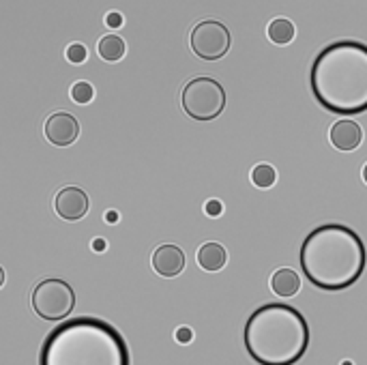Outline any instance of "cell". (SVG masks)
<instances>
[{"instance_id": "1", "label": "cell", "mask_w": 367, "mask_h": 365, "mask_svg": "<svg viewBox=\"0 0 367 365\" xmlns=\"http://www.w3.org/2000/svg\"><path fill=\"white\" fill-rule=\"evenodd\" d=\"M309 88L314 99L333 114L367 112V45L342 39L322 47L312 62Z\"/></svg>"}, {"instance_id": "2", "label": "cell", "mask_w": 367, "mask_h": 365, "mask_svg": "<svg viewBox=\"0 0 367 365\" xmlns=\"http://www.w3.org/2000/svg\"><path fill=\"white\" fill-rule=\"evenodd\" d=\"M301 271L316 288L340 292L359 281L367 264L361 236L344 224L314 228L301 245Z\"/></svg>"}, {"instance_id": "3", "label": "cell", "mask_w": 367, "mask_h": 365, "mask_svg": "<svg viewBox=\"0 0 367 365\" xmlns=\"http://www.w3.org/2000/svg\"><path fill=\"white\" fill-rule=\"evenodd\" d=\"M39 365H131L129 348L110 323L79 316L45 336Z\"/></svg>"}, {"instance_id": "4", "label": "cell", "mask_w": 367, "mask_h": 365, "mask_svg": "<svg viewBox=\"0 0 367 365\" xmlns=\"http://www.w3.org/2000/svg\"><path fill=\"white\" fill-rule=\"evenodd\" d=\"M243 342L258 365H294L307 353L309 325L290 305L266 303L247 318Z\"/></svg>"}, {"instance_id": "5", "label": "cell", "mask_w": 367, "mask_h": 365, "mask_svg": "<svg viewBox=\"0 0 367 365\" xmlns=\"http://www.w3.org/2000/svg\"><path fill=\"white\" fill-rule=\"evenodd\" d=\"M183 110L189 118L209 123L226 108V90L213 77H194L183 88Z\"/></svg>"}, {"instance_id": "6", "label": "cell", "mask_w": 367, "mask_h": 365, "mask_svg": "<svg viewBox=\"0 0 367 365\" xmlns=\"http://www.w3.org/2000/svg\"><path fill=\"white\" fill-rule=\"evenodd\" d=\"M30 303H33V310L39 318L62 320V318H67L75 307V292L65 279L47 277L33 288Z\"/></svg>"}, {"instance_id": "7", "label": "cell", "mask_w": 367, "mask_h": 365, "mask_svg": "<svg viewBox=\"0 0 367 365\" xmlns=\"http://www.w3.org/2000/svg\"><path fill=\"white\" fill-rule=\"evenodd\" d=\"M189 43L194 54L202 60H219L228 54L230 50V30L217 20H206L196 24V28L191 30Z\"/></svg>"}, {"instance_id": "8", "label": "cell", "mask_w": 367, "mask_h": 365, "mask_svg": "<svg viewBox=\"0 0 367 365\" xmlns=\"http://www.w3.org/2000/svg\"><path fill=\"white\" fill-rule=\"evenodd\" d=\"M54 209H56V213L62 219L77 221V219H82L88 213L90 202H88V196H86L84 189H79V187H62L60 192L56 194Z\"/></svg>"}, {"instance_id": "9", "label": "cell", "mask_w": 367, "mask_h": 365, "mask_svg": "<svg viewBox=\"0 0 367 365\" xmlns=\"http://www.w3.org/2000/svg\"><path fill=\"white\" fill-rule=\"evenodd\" d=\"M79 136V123L69 112H56L45 121V138L56 147H69Z\"/></svg>"}, {"instance_id": "10", "label": "cell", "mask_w": 367, "mask_h": 365, "mask_svg": "<svg viewBox=\"0 0 367 365\" xmlns=\"http://www.w3.org/2000/svg\"><path fill=\"white\" fill-rule=\"evenodd\" d=\"M153 268L162 277H177L185 268V253L179 245L164 243L153 251Z\"/></svg>"}, {"instance_id": "11", "label": "cell", "mask_w": 367, "mask_h": 365, "mask_svg": "<svg viewBox=\"0 0 367 365\" xmlns=\"http://www.w3.org/2000/svg\"><path fill=\"white\" fill-rule=\"evenodd\" d=\"M331 144L338 151H355L363 142V129L355 121H338L331 127Z\"/></svg>"}, {"instance_id": "12", "label": "cell", "mask_w": 367, "mask_h": 365, "mask_svg": "<svg viewBox=\"0 0 367 365\" xmlns=\"http://www.w3.org/2000/svg\"><path fill=\"white\" fill-rule=\"evenodd\" d=\"M228 262V251L221 243H204L198 249V264L204 271H221Z\"/></svg>"}, {"instance_id": "13", "label": "cell", "mask_w": 367, "mask_h": 365, "mask_svg": "<svg viewBox=\"0 0 367 365\" xmlns=\"http://www.w3.org/2000/svg\"><path fill=\"white\" fill-rule=\"evenodd\" d=\"M301 288V277L292 268H279L270 275V290L279 297H294Z\"/></svg>"}, {"instance_id": "14", "label": "cell", "mask_w": 367, "mask_h": 365, "mask_svg": "<svg viewBox=\"0 0 367 365\" xmlns=\"http://www.w3.org/2000/svg\"><path fill=\"white\" fill-rule=\"evenodd\" d=\"M97 52H99V56H101L103 60L116 62V60H121V58L125 56L127 45H125V41H123L121 37H116V35H105V37L99 41V45H97Z\"/></svg>"}, {"instance_id": "15", "label": "cell", "mask_w": 367, "mask_h": 365, "mask_svg": "<svg viewBox=\"0 0 367 365\" xmlns=\"http://www.w3.org/2000/svg\"><path fill=\"white\" fill-rule=\"evenodd\" d=\"M266 33H268V39L273 41L275 45H286V43H290L294 39V24L290 20H286V18H277L268 24L266 28Z\"/></svg>"}, {"instance_id": "16", "label": "cell", "mask_w": 367, "mask_h": 365, "mask_svg": "<svg viewBox=\"0 0 367 365\" xmlns=\"http://www.w3.org/2000/svg\"><path fill=\"white\" fill-rule=\"evenodd\" d=\"M277 181V172L273 166H268V164H260L251 170V183L260 187V189H268V187H273Z\"/></svg>"}, {"instance_id": "17", "label": "cell", "mask_w": 367, "mask_h": 365, "mask_svg": "<svg viewBox=\"0 0 367 365\" xmlns=\"http://www.w3.org/2000/svg\"><path fill=\"white\" fill-rule=\"evenodd\" d=\"M92 97H94V90H92V86H90L88 82H75V84H73V88H71V99H73L75 103L86 105V103L92 101Z\"/></svg>"}, {"instance_id": "18", "label": "cell", "mask_w": 367, "mask_h": 365, "mask_svg": "<svg viewBox=\"0 0 367 365\" xmlns=\"http://www.w3.org/2000/svg\"><path fill=\"white\" fill-rule=\"evenodd\" d=\"M67 58H69V62H73V65H82V62L88 58L86 45H82V43H71V45L67 47Z\"/></svg>"}, {"instance_id": "19", "label": "cell", "mask_w": 367, "mask_h": 365, "mask_svg": "<svg viewBox=\"0 0 367 365\" xmlns=\"http://www.w3.org/2000/svg\"><path fill=\"white\" fill-rule=\"evenodd\" d=\"M105 24H107L110 28H121V26H123V15H121L118 11H110V13L105 15Z\"/></svg>"}, {"instance_id": "20", "label": "cell", "mask_w": 367, "mask_h": 365, "mask_svg": "<svg viewBox=\"0 0 367 365\" xmlns=\"http://www.w3.org/2000/svg\"><path fill=\"white\" fill-rule=\"evenodd\" d=\"M191 338H194V333H191V329H189V327H181V329L177 331V340H179L181 344L191 342Z\"/></svg>"}, {"instance_id": "21", "label": "cell", "mask_w": 367, "mask_h": 365, "mask_svg": "<svg viewBox=\"0 0 367 365\" xmlns=\"http://www.w3.org/2000/svg\"><path fill=\"white\" fill-rule=\"evenodd\" d=\"M204 211L209 213V215H219L221 213V204L217 202V200H211V202H206V206H204Z\"/></svg>"}, {"instance_id": "22", "label": "cell", "mask_w": 367, "mask_h": 365, "mask_svg": "<svg viewBox=\"0 0 367 365\" xmlns=\"http://www.w3.org/2000/svg\"><path fill=\"white\" fill-rule=\"evenodd\" d=\"M97 251H101V249H105V241L103 239H94V245H92Z\"/></svg>"}, {"instance_id": "23", "label": "cell", "mask_w": 367, "mask_h": 365, "mask_svg": "<svg viewBox=\"0 0 367 365\" xmlns=\"http://www.w3.org/2000/svg\"><path fill=\"white\" fill-rule=\"evenodd\" d=\"M363 181H365V183H367V166H365V168H363Z\"/></svg>"}]
</instances>
